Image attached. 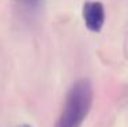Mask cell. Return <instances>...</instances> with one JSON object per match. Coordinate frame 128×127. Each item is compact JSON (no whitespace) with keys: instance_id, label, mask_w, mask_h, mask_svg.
<instances>
[{"instance_id":"cell-1","label":"cell","mask_w":128,"mask_h":127,"mask_svg":"<svg viewBox=\"0 0 128 127\" xmlns=\"http://www.w3.org/2000/svg\"><path fill=\"white\" fill-rule=\"evenodd\" d=\"M94 98L93 85L89 79H78L67 90L62 111L54 127H80L87 117Z\"/></svg>"},{"instance_id":"cell-2","label":"cell","mask_w":128,"mask_h":127,"mask_svg":"<svg viewBox=\"0 0 128 127\" xmlns=\"http://www.w3.org/2000/svg\"><path fill=\"white\" fill-rule=\"evenodd\" d=\"M82 18H83L84 26L93 33L101 32L104 23H105V8L101 2L89 0L82 7Z\"/></svg>"},{"instance_id":"cell-3","label":"cell","mask_w":128,"mask_h":127,"mask_svg":"<svg viewBox=\"0 0 128 127\" xmlns=\"http://www.w3.org/2000/svg\"><path fill=\"white\" fill-rule=\"evenodd\" d=\"M18 3L22 4L23 7L29 8V10H37L42 4V0H18Z\"/></svg>"},{"instance_id":"cell-4","label":"cell","mask_w":128,"mask_h":127,"mask_svg":"<svg viewBox=\"0 0 128 127\" xmlns=\"http://www.w3.org/2000/svg\"><path fill=\"white\" fill-rule=\"evenodd\" d=\"M20 127H30V126H27V124H23V126H20Z\"/></svg>"}]
</instances>
